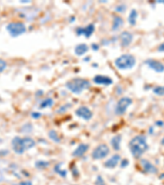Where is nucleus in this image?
I'll return each instance as SVG.
<instances>
[{
    "label": "nucleus",
    "mask_w": 164,
    "mask_h": 185,
    "mask_svg": "<svg viewBox=\"0 0 164 185\" xmlns=\"http://www.w3.org/2000/svg\"><path fill=\"white\" fill-rule=\"evenodd\" d=\"M129 147L134 157L139 159L149 148L146 138L144 135H137L129 143Z\"/></svg>",
    "instance_id": "obj_1"
},
{
    "label": "nucleus",
    "mask_w": 164,
    "mask_h": 185,
    "mask_svg": "<svg viewBox=\"0 0 164 185\" xmlns=\"http://www.w3.org/2000/svg\"><path fill=\"white\" fill-rule=\"evenodd\" d=\"M12 149L18 155H22L25 151L33 148L35 146V141L31 138H21L19 137H16L12 141Z\"/></svg>",
    "instance_id": "obj_2"
},
{
    "label": "nucleus",
    "mask_w": 164,
    "mask_h": 185,
    "mask_svg": "<svg viewBox=\"0 0 164 185\" xmlns=\"http://www.w3.org/2000/svg\"><path fill=\"white\" fill-rule=\"evenodd\" d=\"M66 86L74 94H81L82 91L89 88L90 83L89 81L82 78H74L66 83Z\"/></svg>",
    "instance_id": "obj_3"
},
{
    "label": "nucleus",
    "mask_w": 164,
    "mask_h": 185,
    "mask_svg": "<svg viewBox=\"0 0 164 185\" xmlns=\"http://www.w3.org/2000/svg\"><path fill=\"white\" fill-rule=\"evenodd\" d=\"M136 64V58L131 54H122L115 60V65L122 70L132 68Z\"/></svg>",
    "instance_id": "obj_4"
},
{
    "label": "nucleus",
    "mask_w": 164,
    "mask_h": 185,
    "mask_svg": "<svg viewBox=\"0 0 164 185\" xmlns=\"http://www.w3.org/2000/svg\"><path fill=\"white\" fill-rule=\"evenodd\" d=\"M7 30L13 37L22 35L26 31V27L22 22H11L7 26Z\"/></svg>",
    "instance_id": "obj_5"
},
{
    "label": "nucleus",
    "mask_w": 164,
    "mask_h": 185,
    "mask_svg": "<svg viewBox=\"0 0 164 185\" xmlns=\"http://www.w3.org/2000/svg\"><path fill=\"white\" fill-rule=\"evenodd\" d=\"M132 104V99L129 97H122L117 102L115 109V113L117 115H122L126 113L128 107Z\"/></svg>",
    "instance_id": "obj_6"
},
{
    "label": "nucleus",
    "mask_w": 164,
    "mask_h": 185,
    "mask_svg": "<svg viewBox=\"0 0 164 185\" xmlns=\"http://www.w3.org/2000/svg\"><path fill=\"white\" fill-rule=\"evenodd\" d=\"M109 147L106 144H101L94 149L92 152V157L95 160H100L106 157L109 154Z\"/></svg>",
    "instance_id": "obj_7"
},
{
    "label": "nucleus",
    "mask_w": 164,
    "mask_h": 185,
    "mask_svg": "<svg viewBox=\"0 0 164 185\" xmlns=\"http://www.w3.org/2000/svg\"><path fill=\"white\" fill-rule=\"evenodd\" d=\"M75 114L78 117L85 119V120H89L93 116V113L91 112V110L85 106H81V107L78 108L75 110Z\"/></svg>",
    "instance_id": "obj_8"
},
{
    "label": "nucleus",
    "mask_w": 164,
    "mask_h": 185,
    "mask_svg": "<svg viewBox=\"0 0 164 185\" xmlns=\"http://www.w3.org/2000/svg\"><path fill=\"white\" fill-rule=\"evenodd\" d=\"M95 30V27L94 24H89V25L86 26L85 27H78L76 29V33H77L78 36L83 35L86 38H89L92 36V34L94 33Z\"/></svg>",
    "instance_id": "obj_9"
},
{
    "label": "nucleus",
    "mask_w": 164,
    "mask_h": 185,
    "mask_svg": "<svg viewBox=\"0 0 164 185\" xmlns=\"http://www.w3.org/2000/svg\"><path fill=\"white\" fill-rule=\"evenodd\" d=\"M145 64L149 67L151 69L157 72H164V64L161 62L154 59H149L145 61Z\"/></svg>",
    "instance_id": "obj_10"
},
{
    "label": "nucleus",
    "mask_w": 164,
    "mask_h": 185,
    "mask_svg": "<svg viewBox=\"0 0 164 185\" xmlns=\"http://www.w3.org/2000/svg\"><path fill=\"white\" fill-rule=\"evenodd\" d=\"M121 39V44L123 47H127L131 44L133 40V35L129 31H123L120 36Z\"/></svg>",
    "instance_id": "obj_11"
},
{
    "label": "nucleus",
    "mask_w": 164,
    "mask_h": 185,
    "mask_svg": "<svg viewBox=\"0 0 164 185\" xmlns=\"http://www.w3.org/2000/svg\"><path fill=\"white\" fill-rule=\"evenodd\" d=\"M141 166L143 167V169L145 173H149V174H156L158 172V169L151 163L150 161L143 159L141 160Z\"/></svg>",
    "instance_id": "obj_12"
},
{
    "label": "nucleus",
    "mask_w": 164,
    "mask_h": 185,
    "mask_svg": "<svg viewBox=\"0 0 164 185\" xmlns=\"http://www.w3.org/2000/svg\"><path fill=\"white\" fill-rule=\"evenodd\" d=\"M94 82L96 84L99 85H105V86H109L111 85L112 83V78L106 77V76H102V75H97L94 78Z\"/></svg>",
    "instance_id": "obj_13"
},
{
    "label": "nucleus",
    "mask_w": 164,
    "mask_h": 185,
    "mask_svg": "<svg viewBox=\"0 0 164 185\" xmlns=\"http://www.w3.org/2000/svg\"><path fill=\"white\" fill-rule=\"evenodd\" d=\"M120 160H121V156L119 155L116 154V155H112L110 159L106 160V162L104 163V166H105L106 168L113 169L118 165Z\"/></svg>",
    "instance_id": "obj_14"
},
{
    "label": "nucleus",
    "mask_w": 164,
    "mask_h": 185,
    "mask_svg": "<svg viewBox=\"0 0 164 185\" xmlns=\"http://www.w3.org/2000/svg\"><path fill=\"white\" fill-rule=\"evenodd\" d=\"M89 149V146L87 144H80L76 149L73 152L72 155L75 157H81L85 154V152Z\"/></svg>",
    "instance_id": "obj_15"
},
{
    "label": "nucleus",
    "mask_w": 164,
    "mask_h": 185,
    "mask_svg": "<svg viewBox=\"0 0 164 185\" xmlns=\"http://www.w3.org/2000/svg\"><path fill=\"white\" fill-rule=\"evenodd\" d=\"M89 50V47L86 44H77L75 48V54L78 56L84 55Z\"/></svg>",
    "instance_id": "obj_16"
},
{
    "label": "nucleus",
    "mask_w": 164,
    "mask_h": 185,
    "mask_svg": "<svg viewBox=\"0 0 164 185\" xmlns=\"http://www.w3.org/2000/svg\"><path fill=\"white\" fill-rule=\"evenodd\" d=\"M123 19L119 16L114 17L113 22H112V30H118L120 28L123 26Z\"/></svg>",
    "instance_id": "obj_17"
},
{
    "label": "nucleus",
    "mask_w": 164,
    "mask_h": 185,
    "mask_svg": "<svg viewBox=\"0 0 164 185\" xmlns=\"http://www.w3.org/2000/svg\"><path fill=\"white\" fill-rule=\"evenodd\" d=\"M121 141H122V137H121V135H117L112 138V139L111 140V144L112 148H113L115 151L120 150V147H121Z\"/></svg>",
    "instance_id": "obj_18"
},
{
    "label": "nucleus",
    "mask_w": 164,
    "mask_h": 185,
    "mask_svg": "<svg viewBox=\"0 0 164 185\" xmlns=\"http://www.w3.org/2000/svg\"><path fill=\"white\" fill-rule=\"evenodd\" d=\"M137 17H138L137 11L136 9H132L131 12H130V14H129V17H128V22H129L131 26L136 25Z\"/></svg>",
    "instance_id": "obj_19"
},
{
    "label": "nucleus",
    "mask_w": 164,
    "mask_h": 185,
    "mask_svg": "<svg viewBox=\"0 0 164 185\" xmlns=\"http://www.w3.org/2000/svg\"><path fill=\"white\" fill-rule=\"evenodd\" d=\"M48 135H49V137L51 140L54 141V142L59 143V142L61 141V139H60L59 134H58V133L56 132L55 130H50V131L49 132V134H48Z\"/></svg>",
    "instance_id": "obj_20"
},
{
    "label": "nucleus",
    "mask_w": 164,
    "mask_h": 185,
    "mask_svg": "<svg viewBox=\"0 0 164 185\" xmlns=\"http://www.w3.org/2000/svg\"><path fill=\"white\" fill-rule=\"evenodd\" d=\"M53 105V100L52 98H47V99H44L40 105H39V108L40 109H45V108L51 107Z\"/></svg>",
    "instance_id": "obj_21"
},
{
    "label": "nucleus",
    "mask_w": 164,
    "mask_h": 185,
    "mask_svg": "<svg viewBox=\"0 0 164 185\" xmlns=\"http://www.w3.org/2000/svg\"><path fill=\"white\" fill-rule=\"evenodd\" d=\"M54 171H55L57 174H59L61 177L65 178V177L67 176V170H65V169H61V165H60V164H58L57 166H54Z\"/></svg>",
    "instance_id": "obj_22"
},
{
    "label": "nucleus",
    "mask_w": 164,
    "mask_h": 185,
    "mask_svg": "<svg viewBox=\"0 0 164 185\" xmlns=\"http://www.w3.org/2000/svg\"><path fill=\"white\" fill-rule=\"evenodd\" d=\"M49 166V163L45 160H39L35 163V167L39 169H45Z\"/></svg>",
    "instance_id": "obj_23"
},
{
    "label": "nucleus",
    "mask_w": 164,
    "mask_h": 185,
    "mask_svg": "<svg viewBox=\"0 0 164 185\" xmlns=\"http://www.w3.org/2000/svg\"><path fill=\"white\" fill-rule=\"evenodd\" d=\"M153 93L157 96H164V86H156L153 88Z\"/></svg>",
    "instance_id": "obj_24"
},
{
    "label": "nucleus",
    "mask_w": 164,
    "mask_h": 185,
    "mask_svg": "<svg viewBox=\"0 0 164 185\" xmlns=\"http://www.w3.org/2000/svg\"><path fill=\"white\" fill-rule=\"evenodd\" d=\"M6 68H7V63H6V61L0 58V72H3L6 69Z\"/></svg>",
    "instance_id": "obj_25"
},
{
    "label": "nucleus",
    "mask_w": 164,
    "mask_h": 185,
    "mask_svg": "<svg viewBox=\"0 0 164 185\" xmlns=\"http://www.w3.org/2000/svg\"><path fill=\"white\" fill-rule=\"evenodd\" d=\"M95 184L96 185H106L104 180L101 176H98L97 180H96V182H95Z\"/></svg>",
    "instance_id": "obj_26"
},
{
    "label": "nucleus",
    "mask_w": 164,
    "mask_h": 185,
    "mask_svg": "<svg viewBox=\"0 0 164 185\" xmlns=\"http://www.w3.org/2000/svg\"><path fill=\"white\" fill-rule=\"evenodd\" d=\"M126 5H124V4H122V5L117 6V8H116V11L118 12H124L126 11Z\"/></svg>",
    "instance_id": "obj_27"
},
{
    "label": "nucleus",
    "mask_w": 164,
    "mask_h": 185,
    "mask_svg": "<svg viewBox=\"0 0 164 185\" xmlns=\"http://www.w3.org/2000/svg\"><path fill=\"white\" fill-rule=\"evenodd\" d=\"M31 116L33 117L34 119H39V117L41 116V113H39V112H33L31 113Z\"/></svg>",
    "instance_id": "obj_28"
},
{
    "label": "nucleus",
    "mask_w": 164,
    "mask_h": 185,
    "mask_svg": "<svg viewBox=\"0 0 164 185\" xmlns=\"http://www.w3.org/2000/svg\"><path fill=\"white\" fill-rule=\"evenodd\" d=\"M158 50H159V52H164V42L159 45V48H158Z\"/></svg>",
    "instance_id": "obj_29"
},
{
    "label": "nucleus",
    "mask_w": 164,
    "mask_h": 185,
    "mask_svg": "<svg viewBox=\"0 0 164 185\" xmlns=\"http://www.w3.org/2000/svg\"><path fill=\"white\" fill-rule=\"evenodd\" d=\"M129 165V161H128L127 160H123L122 161V164H121V166H122V167H126V166H128Z\"/></svg>",
    "instance_id": "obj_30"
},
{
    "label": "nucleus",
    "mask_w": 164,
    "mask_h": 185,
    "mask_svg": "<svg viewBox=\"0 0 164 185\" xmlns=\"http://www.w3.org/2000/svg\"><path fill=\"white\" fill-rule=\"evenodd\" d=\"M156 124L158 125L159 127H162L164 125V123L162 121H158L157 123H156Z\"/></svg>",
    "instance_id": "obj_31"
},
{
    "label": "nucleus",
    "mask_w": 164,
    "mask_h": 185,
    "mask_svg": "<svg viewBox=\"0 0 164 185\" xmlns=\"http://www.w3.org/2000/svg\"><path fill=\"white\" fill-rule=\"evenodd\" d=\"M20 185H32V183L29 181H26V182H22Z\"/></svg>",
    "instance_id": "obj_32"
},
{
    "label": "nucleus",
    "mask_w": 164,
    "mask_h": 185,
    "mask_svg": "<svg viewBox=\"0 0 164 185\" xmlns=\"http://www.w3.org/2000/svg\"><path fill=\"white\" fill-rule=\"evenodd\" d=\"M161 144H162V145H163V146H164V138H162V141H161Z\"/></svg>",
    "instance_id": "obj_33"
},
{
    "label": "nucleus",
    "mask_w": 164,
    "mask_h": 185,
    "mask_svg": "<svg viewBox=\"0 0 164 185\" xmlns=\"http://www.w3.org/2000/svg\"><path fill=\"white\" fill-rule=\"evenodd\" d=\"M159 3H164V1H159Z\"/></svg>",
    "instance_id": "obj_34"
}]
</instances>
